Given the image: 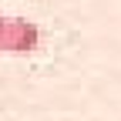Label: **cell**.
Returning <instances> with one entry per match:
<instances>
[{
	"instance_id": "cell-1",
	"label": "cell",
	"mask_w": 121,
	"mask_h": 121,
	"mask_svg": "<svg viewBox=\"0 0 121 121\" xmlns=\"http://www.w3.org/2000/svg\"><path fill=\"white\" fill-rule=\"evenodd\" d=\"M40 47V27L27 17L0 13V54H30Z\"/></svg>"
}]
</instances>
